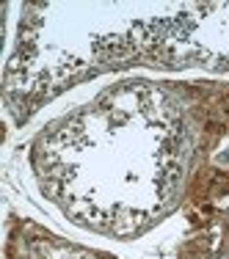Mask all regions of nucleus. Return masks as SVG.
I'll return each mask as SVG.
<instances>
[{
    "mask_svg": "<svg viewBox=\"0 0 229 259\" xmlns=\"http://www.w3.org/2000/svg\"><path fill=\"white\" fill-rule=\"evenodd\" d=\"M14 243H20V254L17 259H105V256H94L83 248H75L69 243H61V240H53V234H36V237H28V234H20V237H11Z\"/></svg>",
    "mask_w": 229,
    "mask_h": 259,
    "instance_id": "1",
    "label": "nucleus"
}]
</instances>
